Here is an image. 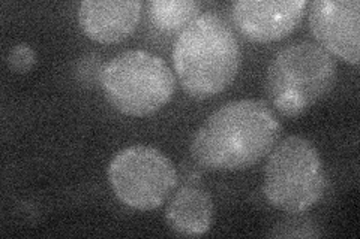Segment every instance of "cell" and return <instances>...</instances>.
<instances>
[{"instance_id":"cell-1","label":"cell","mask_w":360,"mask_h":239,"mask_svg":"<svg viewBox=\"0 0 360 239\" xmlns=\"http://www.w3.org/2000/svg\"><path fill=\"white\" fill-rule=\"evenodd\" d=\"M281 130L264 100H233L201 124L191 142V154L209 170H243L274 150Z\"/></svg>"},{"instance_id":"cell-2","label":"cell","mask_w":360,"mask_h":239,"mask_svg":"<svg viewBox=\"0 0 360 239\" xmlns=\"http://www.w3.org/2000/svg\"><path fill=\"white\" fill-rule=\"evenodd\" d=\"M173 63L180 84L189 96L212 97L224 92L238 75V38L221 15L200 14L177 36Z\"/></svg>"},{"instance_id":"cell-3","label":"cell","mask_w":360,"mask_h":239,"mask_svg":"<svg viewBox=\"0 0 360 239\" xmlns=\"http://www.w3.org/2000/svg\"><path fill=\"white\" fill-rule=\"evenodd\" d=\"M336 83V63L329 51L311 41L292 42L270 62L266 93L285 117H297L330 93Z\"/></svg>"},{"instance_id":"cell-4","label":"cell","mask_w":360,"mask_h":239,"mask_svg":"<svg viewBox=\"0 0 360 239\" xmlns=\"http://www.w3.org/2000/svg\"><path fill=\"white\" fill-rule=\"evenodd\" d=\"M99 83L112 108L131 117L160 111L176 90V78L165 60L144 50L112 57L104 63Z\"/></svg>"},{"instance_id":"cell-5","label":"cell","mask_w":360,"mask_h":239,"mask_svg":"<svg viewBox=\"0 0 360 239\" xmlns=\"http://www.w3.org/2000/svg\"><path fill=\"white\" fill-rule=\"evenodd\" d=\"M324 190V168L311 141L292 135L269 153L263 193L274 208L302 214L319 203Z\"/></svg>"},{"instance_id":"cell-6","label":"cell","mask_w":360,"mask_h":239,"mask_svg":"<svg viewBox=\"0 0 360 239\" xmlns=\"http://www.w3.org/2000/svg\"><path fill=\"white\" fill-rule=\"evenodd\" d=\"M115 195L129 208H160L177 186V170L164 153L153 146L132 145L119 151L108 166Z\"/></svg>"},{"instance_id":"cell-7","label":"cell","mask_w":360,"mask_h":239,"mask_svg":"<svg viewBox=\"0 0 360 239\" xmlns=\"http://www.w3.org/2000/svg\"><path fill=\"white\" fill-rule=\"evenodd\" d=\"M309 26L321 47L353 64L360 57L359 0H315Z\"/></svg>"},{"instance_id":"cell-8","label":"cell","mask_w":360,"mask_h":239,"mask_svg":"<svg viewBox=\"0 0 360 239\" xmlns=\"http://www.w3.org/2000/svg\"><path fill=\"white\" fill-rule=\"evenodd\" d=\"M307 0H238L233 20L243 35L255 42L279 41L296 29Z\"/></svg>"},{"instance_id":"cell-9","label":"cell","mask_w":360,"mask_h":239,"mask_svg":"<svg viewBox=\"0 0 360 239\" xmlns=\"http://www.w3.org/2000/svg\"><path fill=\"white\" fill-rule=\"evenodd\" d=\"M140 15V0H84L78 9V22L92 41L115 43L131 35Z\"/></svg>"},{"instance_id":"cell-10","label":"cell","mask_w":360,"mask_h":239,"mask_svg":"<svg viewBox=\"0 0 360 239\" xmlns=\"http://www.w3.org/2000/svg\"><path fill=\"white\" fill-rule=\"evenodd\" d=\"M213 200L209 191L197 183L185 184L173 196L165 212L168 227L177 235H205L212 224Z\"/></svg>"},{"instance_id":"cell-11","label":"cell","mask_w":360,"mask_h":239,"mask_svg":"<svg viewBox=\"0 0 360 239\" xmlns=\"http://www.w3.org/2000/svg\"><path fill=\"white\" fill-rule=\"evenodd\" d=\"M200 8L195 0H152L148 5L153 26L164 32L184 30L200 15Z\"/></svg>"},{"instance_id":"cell-12","label":"cell","mask_w":360,"mask_h":239,"mask_svg":"<svg viewBox=\"0 0 360 239\" xmlns=\"http://www.w3.org/2000/svg\"><path fill=\"white\" fill-rule=\"evenodd\" d=\"M37 62V54L29 43H18L8 54V66L17 74L29 72Z\"/></svg>"},{"instance_id":"cell-13","label":"cell","mask_w":360,"mask_h":239,"mask_svg":"<svg viewBox=\"0 0 360 239\" xmlns=\"http://www.w3.org/2000/svg\"><path fill=\"white\" fill-rule=\"evenodd\" d=\"M303 229L311 231L320 236V232L315 231L317 227L314 226V221L309 219H288L275 226L270 236H309L307 232H303Z\"/></svg>"},{"instance_id":"cell-14","label":"cell","mask_w":360,"mask_h":239,"mask_svg":"<svg viewBox=\"0 0 360 239\" xmlns=\"http://www.w3.org/2000/svg\"><path fill=\"white\" fill-rule=\"evenodd\" d=\"M103 66H101L98 55H87L80 62V66H78L77 72H78V76H82L84 83L92 84L95 79L101 78V71H103Z\"/></svg>"}]
</instances>
